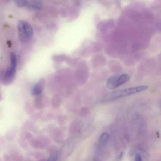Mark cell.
<instances>
[{
  "mask_svg": "<svg viewBox=\"0 0 161 161\" xmlns=\"http://www.w3.org/2000/svg\"><path fill=\"white\" fill-rule=\"evenodd\" d=\"M31 146L35 149L41 150L44 148L45 145L40 139L34 138L30 142Z\"/></svg>",
  "mask_w": 161,
  "mask_h": 161,
  "instance_id": "cell-8",
  "label": "cell"
},
{
  "mask_svg": "<svg viewBox=\"0 0 161 161\" xmlns=\"http://www.w3.org/2000/svg\"><path fill=\"white\" fill-rule=\"evenodd\" d=\"M42 113L41 112H38L35 114L32 117V119L33 120H37L42 115Z\"/></svg>",
  "mask_w": 161,
  "mask_h": 161,
  "instance_id": "cell-18",
  "label": "cell"
},
{
  "mask_svg": "<svg viewBox=\"0 0 161 161\" xmlns=\"http://www.w3.org/2000/svg\"><path fill=\"white\" fill-rule=\"evenodd\" d=\"M130 78V75L124 73L120 74L118 79V87L129 81Z\"/></svg>",
  "mask_w": 161,
  "mask_h": 161,
  "instance_id": "cell-9",
  "label": "cell"
},
{
  "mask_svg": "<svg viewBox=\"0 0 161 161\" xmlns=\"http://www.w3.org/2000/svg\"><path fill=\"white\" fill-rule=\"evenodd\" d=\"M61 99L57 95H55L53 97L52 104L53 108H58L61 103Z\"/></svg>",
  "mask_w": 161,
  "mask_h": 161,
  "instance_id": "cell-10",
  "label": "cell"
},
{
  "mask_svg": "<svg viewBox=\"0 0 161 161\" xmlns=\"http://www.w3.org/2000/svg\"><path fill=\"white\" fill-rule=\"evenodd\" d=\"M42 153L39 152L35 153L33 154V156H34L35 158H40L41 159H43L42 158V157H43L42 156H43V155Z\"/></svg>",
  "mask_w": 161,
  "mask_h": 161,
  "instance_id": "cell-16",
  "label": "cell"
},
{
  "mask_svg": "<svg viewBox=\"0 0 161 161\" xmlns=\"http://www.w3.org/2000/svg\"><path fill=\"white\" fill-rule=\"evenodd\" d=\"M120 74H115L109 77L106 81V86L108 89L114 90L118 88V79Z\"/></svg>",
  "mask_w": 161,
  "mask_h": 161,
  "instance_id": "cell-5",
  "label": "cell"
},
{
  "mask_svg": "<svg viewBox=\"0 0 161 161\" xmlns=\"http://www.w3.org/2000/svg\"><path fill=\"white\" fill-rule=\"evenodd\" d=\"M18 37L22 44L27 43L32 38L33 31L31 25L25 21H20L18 24Z\"/></svg>",
  "mask_w": 161,
  "mask_h": 161,
  "instance_id": "cell-2",
  "label": "cell"
},
{
  "mask_svg": "<svg viewBox=\"0 0 161 161\" xmlns=\"http://www.w3.org/2000/svg\"><path fill=\"white\" fill-rule=\"evenodd\" d=\"M34 100L33 105L37 110H40L43 109L48 105V102L47 100L41 97L38 96Z\"/></svg>",
  "mask_w": 161,
  "mask_h": 161,
  "instance_id": "cell-6",
  "label": "cell"
},
{
  "mask_svg": "<svg viewBox=\"0 0 161 161\" xmlns=\"http://www.w3.org/2000/svg\"><path fill=\"white\" fill-rule=\"evenodd\" d=\"M51 138L55 143L59 144L61 142V131L59 128H55L50 133Z\"/></svg>",
  "mask_w": 161,
  "mask_h": 161,
  "instance_id": "cell-7",
  "label": "cell"
},
{
  "mask_svg": "<svg viewBox=\"0 0 161 161\" xmlns=\"http://www.w3.org/2000/svg\"><path fill=\"white\" fill-rule=\"evenodd\" d=\"M59 155V151L58 150H56L51 153L48 160L49 161H56L57 160Z\"/></svg>",
  "mask_w": 161,
  "mask_h": 161,
  "instance_id": "cell-13",
  "label": "cell"
},
{
  "mask_svg": "<svg viewBox=\"0 0 161 161\" xmlns=\"http://www.w3.org/2000/svg\"><path fill=\"white\" fill-rule=\"evenodd\" d=\"M45 86V80L42 79L40 80L33 87L32 90V94L33 96L38 97L41 94Z\"/></svg>",
  "mask_w": 161,
  "mask_h": 161,
  "instance_id": "cell-4",
  "label": "cell"
},
{
  "mask_svg": "<svg viewBox=\"0 0 161 161\" xmlns=\"http://www.w3.org/2000/svg\"><path fill=\"white\" fill-rule=\"evenodd\" d=\"M16 4L19 7L24 6L26 3V0H14Z\"/></svg>",
  "mask_w": 161,
  "mask_h": 161,
  "instance_id": "cell-15",
  "label": "cell"
},
{
  "mask_svg": "<svg viewBox=\"0 0 161 161\" xmlns=\"http://www.w3.org/2000/svg\"><path fill=\"white\" fill-rule=\"evenodd\" d=\"M148 88V86L143 85L115 91L107 94L102 100L104 102L111 101L145 91Z\"/></svg>",
  "mask_w": 161,
  "mask_h": 161,
  "instance_id": "cell-1",
  "label": "cell"
},
{
  "mask_svg": "<svg viewBox=\"0 0 161 161\" xmlns=\"http://www.w3.org/2000/svg\"><path fill=\"white\" fill-rule=\"evenodd\" d=\"M32 135L29 132L26 133L24 135V138L26 139H31L32 137Z\"/></svg>",
  "mask_w": 161,
  "mask_h": 161,
  "instance_id": "cell-17",
  "label": "cell"
},
{
  "mask_svg": "<svg viewBox=\"0 0 161 161\" xmlns=\"http://www.w3.org/2000/svg\"><path fill=\"white\" fill-rule=\"evenodd\" d=\"M40 139L45 145H49L51 142L49 138L46 136H43L40 138Z\"/></svg>",
  "mask_w": 161,
  "mask_h": 161,
  "instance_id": "cell-14",
  "label": "cell"
},
{
  "mask_svg": "<svg viewBox=\"0 0 161 161\" xmlns=\"http://www.w3.org/2000/svg\"><path fill=\"white\" fill-rule=\"evenodd\" d=\"M109 137V135L108 133H103L99 138V144L102 145L105 144L108 140Z\"/></svg>",
  "mask_w": 161,
  "mask_h": 161,
  "instance_id": "cell-11",
  "label": "cell"
},
{
  "mask_svg": "<svg viewBox=\"0 0 161 161\" xmlns=\"http://www.w3.org/2000/svg\"><path fill=\"white\" fill-rule=\"evenodd\" d=\"M10 59L11 65L7 69L3 78V83L5 84H8L13 81L14 79L16 72L17 58L14 53H11Z\"/></svg>",
  "mask_w": 161,
  "mask_h": 161,
  "instance_id": "cell-3",
  "label": "cell"
},
{
  "mask_svg": "<svg viewBox=\"0 0 161 161\" xmlns=\"http://www.w3.org/2000/svg\"><path fill=\"white\" fill-rule=\"evenodd\" d=\"M25 108L28 114L31 115L35 112V110L32 105L29 102H26L25 104Z\"/></svg>",
  "mask_w": 161,
  "mask_h": 161,
  "instance_id": "cell-12",
  "label": "cell"
},
{
  "mask_svg": "<svg viewBox=\"0 0 161 161\" xmlns=\"http://www.w3.org/2000/svg\"><path fill=\"white\" fill-rule=\"evenodd\" d=\"M135 160L137 161H141L142 158L141 157L140 155L139 154H137L135 157Z\"/></svg>",
  "mask_w": 161,
  "mask_h": 161,
  "instance_id": "cell-19",
  "label": "cell"
}]
</instances>
